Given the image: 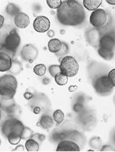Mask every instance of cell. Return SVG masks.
Segmentation results:
<instances>
[{"label": "cell", "instance_id": "cell-38", "mask_svg": "<svg viewBox=\"0 0 115 152\" xmlns=\"http://www.w3.org/2000/svg\"><path fill=\"white\" fill-rule=\"evenodd\" d=\"M100 151H114L115 149L112 147V146H109V145H105L102 147Z\"/></svg>", "mask_w": 115, "mask_h": 152}, {"label": "cell", "instance_id": "cell-19", "mask_svg": "<svg viewBox=\"0 0 115 152\" xmlns=\"http://www.w3.org/2000/svg\"><path fill=\"white\" fill-rule=\"evenodd\" d=\"M103 3V0H83V4L88 11H94L98 9Z\"/></svg>", "mask_w": 115, "mask_h": 152}, {"label": "cell", "instance_id": "cell-1", "mask_svg": "<svg viewBox=\"0 0 115 152\" xmlns=\"http://www.w3.org/2000/svg\"><path fill=\"white\" fill-rule=\"evenodd\" d=\"M57 18L62 25L77 26L85 21L86 12L77 0H65L57 9Z\"/></svg>", "mask_w": 115, "mask_h": 152}, {"label": "cell", "instance_id": "cell-2", "mask_svg": "<svg viewBox=\"0 0 115 152\" xmlns=\"http://www.w3.org/2000/svg\"><path fill=\"white\" fill-rule=\"evenodd\" d=\"M18 87V81L12 74L4 75L0 77V96L6 99L14 98Z\"/></svg>", "mask_w": 115, "mask_h": 152}, {"label": "cell", "instance_id": "cell-48", "mask_svg": "<svg viewBox=\"0 0 115 152\" xmlns=\"http://www.w3.org/2000/svg\"><path fill=\"white\" fill-rule=\"evenodd\" d=\"M114 101H115V99H114Z\"/></svg>", "mask_w": 115, "mask_h": 152}, {"label": "cell", "instance_id": "cell-15", "mask_svg": "<svg viewBox=\"0 0 115 152\" xmlns=\"http://www.w3.org/2000/svg\"><path fill=\"white\" fill-rule=\"evenodd\" d=\"M16 105L14 98L6 99V98L0 96V108L4 111L7 115H9L12 112V110L16 106Z\"/></svg>", "mask_w": 115, "mask_h": 152}, {"label": "cell", "instance_id": "cell-8", "mask_svg": "<svg viewBox=\"0 0 115 152\" xmlns=\"http://www.w3.org/2000/svg\"><path fill=\"white\" fill-rule=\"evenodd\" d=\"M38 50L36 46L32 44H27L22 48L20 55L22 60L25 62H33L38 56Z\"/></svg>", "mask_w": 115, "mask_h": 152}, {"label": "cell", "instance_id": "cell-28", "mask_svg": "<svg viewBox=\"0 0 115 152\" xmlns=\"http://www.w3.org/2000/svg\"><path fill=\"white\" fill-rule=\"evenodd\" d=\"M7 140H8L9 142L12 145H16L21 142V136L19 134H15V133H11L7 137Z\"/></svg>", "mask_w": 115, "mask_h": 152}, {"label": "cell", "instance_id": "cell-18", "mask_svg": "<svg viewBox=\"0 0 115 152\" xmlns=\"http://www.w3.org/2000/svg\"><path fill=\"white\" fill-rule=\"evenodd\" d=\"M62 46V42L58 38H52L48 42L47 48L49 51L52 53H57L60 50Z\"/></svg>", "mask_w": 115, "mask_h": 152}, {"label": "cell", "instance_id": "cell-46", "mask_svg": "<svg viewBox=\"0 0 115 152\" xmlns=\"http://www.w3.org/2000/svg\"><path fill=\"white\" fill-rule=\"evenodd\" d=\"M0 145H1V140H0Z\"/></svg>", "mask_w": 115, "mask_h": 152}, {"label": "cell", "instance_id": "cell-16", "mask_svg": "<svg viewBox=\"0 0 115 152\" xmlns=\"http://www.w3.org/2000/svg\"><path fill=\"white\" fill-rule=\"evenodd\" d=\"M15 118L14 117H8V118L3 122L1 125V134L4 136L6 138L9 136L11 133H12L13 131V126H14Z\"/></svg>", "mask_w": 115, "mask_h": 152}, {"label": "cell", "instance_id": "cell-32", "mask_svg": "<svg viewBox=\"0 0 115 152\" xmlns=\"http://www.w3.org/2000/svg\"><path fill=\"white\" fill-rule=\"evenodd\" d=\"M48 69H49V74H50L52 77H55L57 74L61 72L60 66H59V65H57V64H53V65L49 66Z\"/></svg>", "mask_w": 115, "mask_h": 152}, {"label": "cell", "instance_id": "cell-31", "mask_svg": "<svg viewBox=\"0 0 115 152\" xmlns=\"http://www.w3.org/2000/svg\"><path fill=\"white\" fill-rule=\"evenodd\" d=\"M68 50H69V48H68V46L66 43L65 42H62V46L61 50H59L58 53H55V55H57V57H64L67 55L68 53Z\"/></svg>", "mask_w": 115, "mask_h": 152}, {"label": "cell", "instance_id": "cell-25", "mask_svg": "<svg viewBox=\"0 0 115 152\" xmlns=\"http://www.w3.org/2000/svg\"><path fill=\"white\" fill-rule=\"evenodd\" d=\"M55 81L57 84L59 86H64L67 84L68 82V77L67 76L63 75L62 73H59L55 76Z\"/></svg>", "mask_w": 115, "mask_h": 152}, {"label": "cell", "instance_id": "cell-24", "mask_svg": "<svg viewBox=\"0 0 115 152\" xmlns=\"http://www.w3.org/2000/svg\"><path fill=\"white\" fill-rule=\"evenodd\" d=\"M52 118L54 121L56 122L57 125H60L63 122V121H64L65 118L64 112L62 110H60V109L56 110L53 113Z\"/></svg>", "mask_w": 115, "mask_h": 152}, {"label": "cell", "instance_id": "cell-36", "mask_svg": "<svg viewBox=\"0 0 115 152\" xmlns=\"http://www.w3.org/2000/svg\"><path fill=\"white\" fill-rule=\"evenodd\" d=\"M35 94L36 93H33L32 91H31L30 90H27L23 94V97L24 99H26L27 101H30V100H31L33 98V96H34Z\"/></svg>", "mask_w": 115, "mask_h": 152}, {"label": "cell", "instance_id": "cell-45", "mask_svg": "<svg viewBox=\"0 0 115 152\" xmlns=\"http://www.w3.org/2000/svg\"><path fill=\"white\" fill-rule=\"evenodd\" d=\"M113 140H114V143H115V134L114 135V137H113Z\"/></svg>", "mask_w": 115, "mask_h": 152}, {"label": "cell", "instance_id": "cell-34", "mask_svg": "<svg viewBox=\"0 0 115 152\" xmlns=\"http://www.w3.org/2000/svg\"><path fill=\"white\" fill-rule=\"evenodd\" d=\"M107 76L109 79V81H110L111 84H112V86L115 87V69L110 70Z\"/></svg>", "mask_w": 115, "mask_h": 152}, {"label": "cell", "instance_id": "cell-21", "mask_svg": "<svg viewBox=\"0 0 115 152\" xmlns=\"http://www.w3.org/2000/svg\"><path fill=\"white\" fill-rule=\"evenodd\" d=\"M98 55L105 60L109 61L112 60V59L114 58V50H105L103 49V48H98Z\"/></svg>", "mask_w": 115, "mask_h": 152}, {"label": "cell", "instance_id": "cell-23", "mask_svg": "<svg viewBox=\"0 0 115 152\" xmlns=\"http://www.w3.org/2000/svg\"><path fill=\"white\" fill-rule=\"evenodd\" d=\"M23 70V66L21 62H18L17 60H13L12 65L10 69H9V72L13 75H16L20 74Z\"/></svg>", "mask_w": 115, "mask_h": 152}, {"label": "cell", "instance_id": "cell-14", "mask_svg": "<svg viewBox=\"0 0 115 152\" xmlns=\"http://www.w3.org/2000/svg\"><path fill=\"white\" fill-rule=\"evenodd\" d=\"M14 24L18 28H25L30 24V18L24 12H19L14 16Z\"/></svg>", "mask_w": 115, "mask_h": 152}, {"label": "cell", "instance_id": "cell-5", "mask_svg": "<svg viewBox=\"0 0 115 152\" xmlns=\"http://www.w3.org/2000/svg\"><path fill=\"white\" fill-rule=\"evenodd\" d=\"M21 37L16 29H13L9 33L4 39L3 45V50H6V53L9 55H14L21 45Z\"/></svg>", "mask_w": 115, "mask_h": 152}, {"label": "cell", "instance_id": "cell-47", "mask_svg": "<svg viewBox=\"0 0 115 152\" xmlns=\"http://www.w3.org/2000/svg\"><path fill=\"white\" fill-rule=\"evenodd\" d=\"M0 36H1V33H0Z\"/></svg>", "mask_w": 115, "mask_h": 152}, {"label": "cell", "instance_id": "cell-11", "mask_svg": "<svg viewBox=\"0 0 115 152\" xmlns=\"http://www.w3.org/2000/svg\"><path fill=\"white\" fill-rule=\"evenodd\" d=\"M80 150L79 144L69 140L60 141L57 147V151H79Z\"/></svg>", "mask_w": 115, "mask_h": 152}, {"label": "cell", "instance_id": "cell-49", "mask_svg": "<svg viewBox=\"0 0 115 152\" xmlns=\"http://www.w3.org/2000/svg\"><path fill=\"white\" fill-rule=\"evenodd\" d=\"M27 1H28V0H27Z\"/></svg>", "mask_w": 115, "mask_h": 152}, {"label": "cell", "instance_id": "cell-4", "mask_svg": "<svg viewBox=\"0 0 115 152\" xmlns=\"http://www.w3.org/2000/svg\"><path fill=\"white\" fill-rule=\"evenodd\" d=\"M61 73L67 76L68 77H73L79 71V64L74 57L66 55L63 57L60 62Z\"/></svg>", "mask_w": 115, "mask_h": 152}, {"label": "cell", "instance_id": "cell-9", "mask_svg": "<svg viewBox=\"0 0 115 152\" xmlns=\"http://www.w3.org/2000/svg\"><path fill=\"white\" fill-rule=\"evenodd\" d=\"M98 48L109 50H114L115 48V31H110L101 36Z\"/></svg>", "mask_w": 115, "mask_h": 152}, {"label": "cell", "instance_id": "cell-27", "mask_svg": "<svg viewBox=\"0 0 115 152\" xmlns=\"http://www.w3.org/2000/svg\"><path fill=\"white\" fill-rule=\"evenodd\" d=\"M47 68L43 64H38L33 67V72L39 77H42L45 75Z\"/></svg>", "mask_w": 115, "mask_h": 152}, {"label": "cell", "instance_id": "cell-44", "mask_svg": "<svg viewBox=\"0 0 115 152\" xmlns=\"http://www.w3.org/2000/svg\"><path fill=\"white\" fill-rule=\"evenodd\" d=\"M1 108H0V120H1Z\"/></svg>", "mask_w": 115, "mask_h": 152}, {"label": "cell", "instance_id": "cell-37", "mask_svg": "<svg viewBox=\"0 0 115 152\" xmlns=\"http://www.w3.org/2000/svg\"><path fill=\"white\" fill-rule=\"evenodd\" d=\"M74 110H75L76 113H81V112H83V105L82 103H76L75 105H74Z\"/></svg>", "mask_w": 115, "mask_h": 152}, {"label": "cell", "instance_id": "cell-10", "mask_svg": "<svg viewBox=\"0 0 115 152\" xmlns=\"http://www.w3.org/2000/svg\"><path fill=\"white\" fill-rule=\"evenodd\" d=\"M33 28L38 33L47 32L50 28V21L45 16H38L33 21Z\"/></svg>", "mask_w": 115, "mask_h": 152}, {"label": "cell", "instance_id": "cell-42", "mask_svg": "<svg viewBox=\"0 0 115 152\" xmlns=\"http://www.w3.org/2000/svg\"><path fill=\"white\" fill-rule=\"evenodd\" d=\"M76 88H77V86H70L69 87V91H75L76 89Z\"/></svg>", "mask_w": 115, "mask_h": 152}, {"label": "cell", "instance_id": "cell-22", "mask_svg": "<svg viewBox=\"0 0 115 152\" xmlns=\"http://www.w3.org/2000/svg\"><path fill=\"white\" fill-rule=\"evenodd\" d=\"M6 12L9 16H14L21 12L20 7L14 3H9L6 7Z\"/></svg>", "mask_w": 115, "mask_h": 152}, {"label": "cell", "instance_id": "cell-17", "mask_svg": "<svg viewBox=\"0 0 115 152\" xmlns=\"http://www.w3.org/2000/svg\"><path fill=\"white\" fill-rule=\"evenodd\" d=\"M38 124L42 129H49L53 127L54 120L49 115L44 113L41 116Z\"/></svg>", "mask_w": 115, "mask_h": 152}, {"label": "cell", "instance_id": "cell-6", "mask_svg": "<svg viewBox=\"0 0 115 152\" xmlns=\"http://www.w3.org/2000/svg\"><path fill=\"white\" fill-rule=\"evenodd\" d=\"M92 86L95 92L98 95L107 96L112 92L114 86L111 84L110 81L107 75L100 76L94 79Z\"/></svg>", "mask_w": 115, "mask_h": 152}, {"label": "cell", "instance_id": "cell-20", "mask_svg": "<svg viewBox=\"0 0 115 152\" xmlns=\"http://www.w3.org/2000/svg\"><path fill=\"white\" fill-rule=\"evenodd\" d=\"M25 147L28 151L36 152L39 150L40 144L36 140H34V139L30 138L25 142Z\"/></svg>", "mask_w": 115, "mask_h": 152}, {"label": "cell", "instance_id": "cell-40", "mask_svg": "<svg viewBox=\"0 0 115 152\" xmlns=\"http://www.w3.org/2000/svg\"><path fill=\"white\" fill-rule=\"evenodd\" d=\"M47 36L50 38H52V37L55 36V32L52 30H49L47 31Z\"/></svg>", "mask_w": 115, "mask_h": 152}, {"label": "cell", "instance_id": "cell-35", "mask_svg": "<svg viewBox=\"0 0 115 152\" xmlns=\"http://www.w3.org/2000/svg\"><path fill=\"white\" fill-rule=\"evenodd\" d=\"M31 138L34 139L36 140L37 142H38L39 144H40V143H42L43 141L45 140V136L44 134H33V136Z\"/></svg>", "mask_w": 115, "mask_h": 152}, {"label": "cell", "instance_id": "cell-30", "mask_svg": "<svg viewBox=\"0 0 115 152\" xmlns=\"http://www.w3.org/2000/svg\"><path fill=\"white\" fill-rule=\"evenodd\" d=\"M47 4L49 8L52 9H57L62 4V0H46Z\"/></svg>", "mask_w": 115, "mask_h": 152}, {"label": "cell", "instance_id": "cell-29", "mask_svg": "<svg viewBox=\"0 0 115 152\" xmlns=\"http://www.w3.org/2000/svg\"><path fill=\"white\" fill-rule=\"evenodd\" d=\"M89 144H90V146L94 149H100L101 147L102 142L100 137H94L90 139Z\"/></svg>", "mask_w": 115, "mask_h": 152}, {"label": "cell", "instance_id": "cell-7", "mask_svg": "<svg viewBox=\"0 0 115 152\" xmlns=\"http://www.w3.org/2000/svg\"><path fill=\"white\" fill-rule=\"evenodd\" d=\"M90 23L95 28H102L107 25L108 15L106 11L103 9H97L92 11L90 16Z\"/></svg>", "mask_w": 115, "mask_h": 152}, {"label": "cell", "instance_id": "cell-12", "mask_svg": "<svg viewBox=\"0 0 115 152\" xmlns=\"http://www.w3.org/2000/svg\"><path fill=\"white\" fill-rule=\"evenodd\" d=\"M85 36H86L87 42L92 47H98L101 35L100 32L98 28H93L89 29L86 31Z\"/></svg>", "mask_w": 115, "mask_h": 152}, {"label": "cell", "instance_id": "cell-43", "mask_svg": "<svg viewBox=\"0 0 115 152\" xmlns=\"http://www.w3.org/2000/svg\"><path fill=\"white\" fill-rule=\"evenodd\" d=\"M3 50V45H2V43H1V42H0V51H1Z\"/></svg>", "mask_w": 115, "mask_h": 152}, {"label": "cell", "instance_id": "cell-26", "mask_svg": "<svg viewBox=\"0 0 115 152\" xmlns=\"http://www.w3.org/2000/svg\"><path fill=\"white\" fill-rule=\"evenodd\" d=\"M80 120L81 121V123L83 125H90L92 122L94 121V118L92 115H90L88 113H82V115H81L80 118Z\"/></svg>", "mask_w": 115, "mask_h": 152}, {"label": "cell", "instance_id": "cell-3", "mask_svg": "<svg viewBox=\"0 0 115 152\" xmlns=\"http://www.w3.org/2000/svg\"><path fill=\"white\" fill-rule=\"evenodd\" d=\"M28 105L33 113L36 115L41 113L42 112H46L48 107L49 108L50 107L49 100L47 96L42 94H37L36 92L33 99L29 101Z\"/></svg>", "mask_w": 115, "mask_h": 152}, {"label": "cell", "instance_id": "cell-33", "mask_svg": "<svg viewBox=\"0 0 115 152\" xmlns=\"http://www.w3.org/2000/svg\"><path fill=\"white\" fill-rule=\"evenodd\" d=\"M33 131L31 130V129L28 128V127H25V128H24L23 131V133H22L21 134V139L22 140H28V139L31 138L33 136Z\"/></svg>", "mask_w": 115, "mask_h": 152}, {"label": "cell", "instance_id": "cell-39", "mask_svg": "<svg viewBox=\"0 0 115 152\" xmlns=\"http://www.w3.org/2000/svg\"><path fill=\"white\" fill-rule=\"evenodd\" d=\"M4 17L2 15L0 14V29L2 28V27L4 26Z\"/></svg>", "mask_w": 115, "mask_h": 152}, {"label": "cell", "instance_id": "cell-13", "mask_svg": "<svg viewBox=\"0 0 115 152\" xmlns=\"http://www.w3.org/2000/svg\"><path fill=\"white\" fill-rule=\"evenodd\" d=\"M13 60L6 52H0V72H9L12 65Z\"/></svg>", "mask_w": 115, "mask_h": 152}, {"label": "cell", "instance_id": "cell-41", "mask_svg": "<svg viewBox=\"0 0 115 152\" xmlns=\"http://www.w3.org/2000/svg\"><path fill=\"white\" fill-rule=\"evenodd\" d=\"M107 4L110 5H115V0H105Z\"/></svg>", "mask_w": 115, "mask_h": 152}]
</instances>
